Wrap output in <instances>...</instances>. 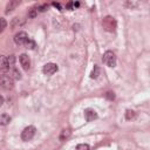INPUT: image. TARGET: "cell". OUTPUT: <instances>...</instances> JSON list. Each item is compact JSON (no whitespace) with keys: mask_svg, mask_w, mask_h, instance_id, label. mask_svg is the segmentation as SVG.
Instances as JSON below:
<instances>
[{"mask_svg":"<svg viewBox=\"0 0 150 150\" xmlns=\"http://www.w3.org/2000/svg\"><path fill=\"white\" fill-rule=\"evenodd\" d=\"M35 132H36V129H35V127H33V125H28V127H26L23 130H22V132H21V138H22V141H30L34 136H35Z\"/></svg>","mask_w":150,"mask_h":150,"instance_id":"cell-1","label":"cell"},{"mask_svg":"<svg viewBox=\"0 0 150 150\" xmlns=\"http://www.w3.org/2000/svg\"><path fill=\"white\" fill-rule=\"evenodd\" d=\"M103 62L108 67H115L116 64V56L111 50H107L103 55Z\"/></svg>","mask_w":150,"mask_h":150,"instance_id":"cell-2","label":"cell"},{"mask_svg":"<svg viewBox=\"0 0 150 150\" xmlns=\"http://www.w3.org/2000/svg\"><path fill=\"white\" fill-rule=\"evenodd\" d=\"M103 27L108 30V32H114L115 30V28H116V21H115V19L114 18H111V16H105L104 19H103Z\"/></svg>","mask_w":150,"mask_h":150,"instance_id":"cell-3","label":"cell"},{"mask_svg":"<svg viewBox=\"0 0 150 150\" xmlns=\"http://www.w3.org/2000/svg\"><path fill=\"white\" fill-rule=\"evenodd\" d=\"M13 79L9 75H1L0 76V86L4 89H12L13 88Z\"/></svg>","mask_w":150,"mask_h":150,"instance_id":"cell-4","label":"cell"},{"mask_svg":"<svg viewBox=\"0 0 150 150\" xmlns=\"http://www.w3.org/2000/svg\"><path fill=\"white\" fill-rule=\"evenodd\" d=\"M28 39L29 38H28V35H27L26 32H19L14 36V41H15L16 45H26V42L28 41Z\"/></svg>","mask_w":150,"mask_h":150,"instance_id":"cell-5","label":"cell"},{"mask_svg":"<svg viewBox=\"0 0 150 150\" xmlns=\"http://www.w3.org/2000/svg\"><path fill=\"white\" fill-rule=\"evenodd\" d=\"M57 66L55 64V63H46L45 66H43V68H42V71H43V74L45 75H53L54 73H56L57 71Z\"/></svg>","mask_w":150,"mask_h":150,"instance_id":"cell-6","label":"cell"},{"mask_svg":"<svg viewBox=\"0 0 150 150\" xmlns=\"http://www.w3.org/2000/svg\"><path fill=\"white\" fill-rule=\"evenodd\" d=\"M19 61H20V63H21V66H22V68L25 70H28L29 69V67H30V60H29V57H28L27 54H21L19 56Z\"/></svg>","mask_w":150,"mask_h":150,"instance_id":"cell-7","label":"cell"},{"mask_svg":"<svg viewBox=\"0 0 150 150\" xmlns=\"http://www.w3.org/2000/svg\"><path fill=\"white\" fill-rule=\"evenodd\" d=\"M84 117H86L87 122H91L95 118H97V114L94 109H86L84 110Z\"/></svg>","mask_w":150,"mask_h":150,"instance_id":"cell-8","label":"cell"},{"mask_svg":"<svg viewBox=\"0 0 150 150\" xmlns=\"http://www.w3.org/2000/svg\"><path fill=\"white\" fill-rule=\"evenodd\" d=\"M9 69L8 62H7V57L4 55H0V70L1 71H7Z\"/></svg>","mask_w":150,"mask_h":150,"instance_id":"cell-9","label":"cell"},{"mask_svg":"<svg viewBox=\"0 0 150 150\" xmlns=\"http://www.w3.org/2000/svg\"><path fill=\"white\" fill-rule=\"evenodd\" d=\"M18 5H19V1H18V0H12V1H9V2L7 4V6H6V13H9L11 11H13Z\"/></svg>","mask_w":150,"mask_h":150,"instance_id":"cell-10","label":"cell"},{"mask_svg":"<svg viewBox=\"0 0 150 150\" xmlns=\"http://www.w3.org/2000/svg\"><path fill=\"white\" fill-rule=\"evenodd\" d=\"M11 122V117L7 114H2L0 115V124L1 125H7Z\"/></svg>","mask_w":150,"mask_h":150,"instance_id":"cell-11","label":"cell"},{"mask_svg":"<svg viewBox=\"0 0 150 150\" xmlns=\"http://www.w3.org/2000/svg\"><path fill=\"white\" fill-rule=\"evenodd\" d=\"M9 76H11L13 80H20V79H21V74H20V73H19V70H18V69H15V68H13V69L11 70Z\"/></svg>","mask_w":150,"mask_h":150,"instance_id":"cell-12","label":"cell"},{"mask_svg":"<svg viewBox=\"0 0 150 150\" xmlns=\"http://www.w3.org/2000/svg\"><path fill=\"white\" fill-rule=\"evenodd\" d=\"M70 135V131L69 130H62L61 134H60V141H66Z\"/></svg>","mask_w":150,"mask_h":150,"instance_id":"cell-13","label":"cell"},{"mask_svg":"<svg viewBox=\"0 0 150 150\" xmlns=\"http://www.w3.org/2000/svg\"><path fill=\"white\" fill-rule=\"evenodd\" d=\"M98 75H100V68L97 66H95L94 69H93V71H91V74H90V77L91 79H96Z\"/></svg>","mask_w":150,"mask_h":150,"instance_id":"cell-14","label":"cell"},{"mask_svg":"<svg viewBox=\"0 0 150 150\" xmlns=\"http://www.w3.org/2000/svg\"><path fill=\"white\" fill-rule=\"evenodd\" d=\"M6 26H7V21L4 18H0V33H2L5 30Z\"/></svg>","mask_w":150,"mask_h":150,"instance_id":"cell-15","label":"cell"},{"mask_svg":"<svg viewBox=\"0 0 150 150\" xmlns=\"http://www.w3.org/2000/svg\"><path fill=\"white\" fill-rule=\"evenodd\" d=\"M7 62H8V66L12 67V66L14 64V62H15V56H14V55H9V56L7 57Z\"/></svg>","mask_w":150,"mask_h":150,"instance_id":"cell-16","label":"cell"},{"mask_svg":"<svg viewBox=\"0 0 150 150\" xmlns=\"http://www.w3.org/2000/svg\"><path fill=\"white\" fill-rule=\"evenodd\" d=\"M135 117V112L132 111V110H127V112H125V118L127 120H131V118H134Z\"/></svg>","mask_w":150,"mask_h":150,"instance_id":"cell-17","label":"cell"},{"mask_svg":"<svg viewBox=\"0 0 150 150\" xmlns=\"http://www.w3.org/2000/svg\"><path fill=\"white\" fill-rule=\"evenodd\" d=\"M76 150H89V145H88V144H84V143L79 144V145L76 146Z\"/></svg>","mask_w":150,"mask_h":150,"instance_id":"cell-18","label":"cell"},{"mask_svg":"<svg viewBox=\"0 0 150 150\" xmlns=\"http://www.w3.org/2000/svg\"><path fill=\"white\" fill-rule=\"evenodd\" d=\"M105 97H107L108 100H114V98H115V95H114V93H111V91H108V93L105 94Z\"/></svg>","mask_w":150,"mask_h":150,"instance_id":"cell-19","label":"cell"},{"mask_svg":"<svg viewBox=\"0 0 150 150\" xmlns=\"http://www.w3.org/2000/svg\"><path fill=\"white\" fill-rule=\"evenodd\" d=\"M26 45L29 47V48H34V46H35V43H34V41H32L30 39H28V41L26 42Z\"/></svg>","mask_w":150,"mask_h":150,"instance_id":"cell-20","label":"cell"},{"mask_svg":"<svg viewBox=\"0 0 150 150\" xmlns=\"http://www.w3.org/2000/svg\"><path fill=\"white\" fill-rule=\"evenodd\" d=\"M36 12H38V9L32 8V11H30V13H29V18H34V16L36 15Z\"/></svg>","mask_w":150,"mask_h":150,"instance_id":"cell-21","label":"cell"},{"mask_svg":"<svg viewBox=\"0 0 150 150\" xmlns=\"http://www.w3.org/2000/svg\"><path fill=\"white\" fill-rule=\"evenodd\" d=\"M47 8H48V6H47V5H42V6H41V7H39L38 9H39V12H45Z\"/></svg>","mask_w":150,"mask_h":150,"instance_id":"cell-22","label":"cell"},{"mask_svg":"<svg viewBox=\"0 0 150 150\" xmlns=\"http://www.w3.org/2000/svg\"><path fill=\"white\" fill-rule=\"evenodd\" d=\"M2 103H4V97H2L1 95H0V107L2 105Z\"/></svg>","mask_w":150,"mask_h":150,"instance_id":"cell-23","label":"cell"},{"mask_svg":"<svg viewBox=\"0 0 150 150\" xmlns=\"http://www.w3.org/2000/svg\"><path fill=\"white\" fill-rule=\"evenodd\" d=\"M53 5H54L55 7H57V8H60V9H61V6H60V4H56V2H54Z\"/></svg>","mask_w":150,"mask_h":150,"instance_id":"cell-24","label":"cell"}]
</instances>
